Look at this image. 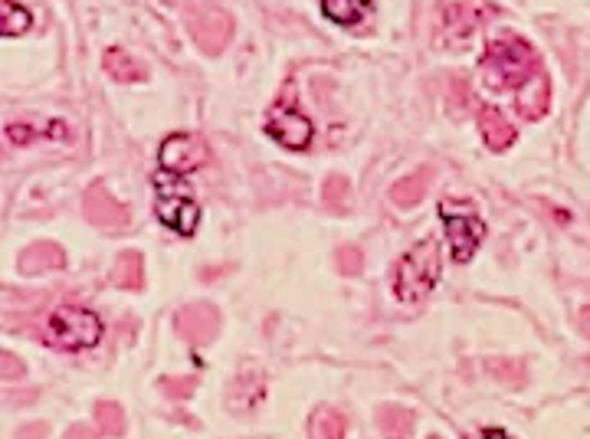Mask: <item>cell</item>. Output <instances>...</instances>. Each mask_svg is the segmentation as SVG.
I'll list each match as a JSON object with an SVG mask.
<instances>
[{
  "instance_id": "7c38bea8",
  "label": "cell",
  "mask_w": 590,
  "mask_h": 439,
  "mask_svg": "<svg viewBox=\"0 0 590 439\" xmlns=\"http://www.w3.org/2000/svg\"><path fill=\"white\" fill-rule=\"evenodd\" d=\"M66 257L56 243H33L20 253V269L27 275H43V272H53V269H63Z\"/></svg>"
},
{
  "instance_id": "83f0119b",
  "label": "cell",
  "mask_w": 590,
  "mask_h": 439,
  "mask_svg": "<svg viewBox=\"0 0 590 439\" xmlns=\"http://www.w3.org/2000/svg\"><path fill=\"white\" fill-rule=\"evenodd\" d=\"M50 437V427L46 424H30V427H20L17 439H46Z\"/></svg>"
},
{
  "instance_id": "ffe728a7",
  "label": "cell",
  "mask_w": 590,
  "mask_h": 439,
  "mask_svg": "<svg viewBox=\"0 0 590 439\" xmlns=\"http://www.w3.org/2000/svg\"><path fill=\"white\" fill-rule=\"evenodd\" d=\"M112 282L118 289H141L145 285V265H141V253L128 250L115 260V269H112Z\"/></svg>"
},
{
  "instance_id": "7a4b0ae2",
  "label": "cell",
  "mask_w": 590,
  "mask_h": 439,
  "mask_svg": "<svg viewBox=\"0 0 590 439\" xmlns=\"http://www.w3.org/2000/svg\"><path fill=\"white\" fill-rule=\"evenodd\" d=\"M440 275H443V247L436 237H426L423 243H413L393 265V295L403 305H417L436 289Z\"/></svg>"
},
{
  "instance_id": "d6986e66",
  "label": "cell",
  "mask_w": 590,
  "mask_h": 439,
  "mask_svg": "<svg viewBox=\"0 0 590 439\" xmlns=\"http://www.w3.org/2000/svg\"><path fill=\"white\" fill-rule=\"evenodd\" d=\"M266 397V380L263 377H250V374H243V377H236L233 384H230V407L236 410H250V407H256L260 400Z\"/></svg>"
},
{
  "instance_id": "cb8c5ba5",
  "label": "cell",
  "mask_w": 590,
  "mask_h": 439,
  "mask_svg": "<svg viewBox=\"0 0 590 439\" xmlns=\"http://www.w3.org/2000/svg\"><path fill=\"white\" fill-rule=\"evenodd\" d=\"M194 390H197L194 377H165V380H161V394H165L168 400H188Z\"/></svg>"
},
{
  "instance_id": "44dd1931",
  "label": "cell",
  "mask_w": 590,
  "mask_h": 439,
  "mask_svg": "<svg viewBox=\"0 0 590 439\" xmlns=\"http://www.w3.org/2000/svg\"><path fill=\"white\" fill-rule=\"evenodd\" d=\"M33 27V13L30 7L17 3V0H0V33L3 36H23Z\"/></svg>"
},
{
  "instance_id": "ac0fdd59",
  "label": "cell",
  "mask_w": 590,
  "mask_h": 439,
  "mask_svg": "<svg viewBox=\"0 0 590 439\" xmlns=\"http://www.w3.org/2000/svg\"><path fill=\"white\" fill-rule=\"evenodd\" d=\"M322 13L338 27H355L371 13V0H322Z\"/></svg>"
},
{
  "instance_id": "277c9868",
  "label": "cell",
  "mask_w": 590,
  "mask_h": 439,
  "mask_svg": "<svg viewBox=\"0 0 590 439\" xmlns=\"http://www.w3.org/2000/svg\"><path fill=\"white\" fill-rule=\"evenodd\" d=\"M151 184H155V213H158V220L168 230L181 233V237H194L197 223H200V203H197L194 187L181 175H171L165 168L155 171Z\"/></svg>"
},
{
  "instance_id": "7402d4cb",
  "label": "cell",
  "mask_w": 590,
  "mask_h": 439,
  "mask_svg": "<svg viewBox=\"0 0 590 439\" xmlns=\"http://www.w3.org/2000/svg\"><path fill=\"white\" fill-rule=\"evenodd\" d=\"M96 424L105 437H125V430H128L125 410H122L115 400H102V404H96Z\"/></svg>"
},
{
  "instance_id": "f1b7e54d",
  "label": "cell",
  "mask_w": 590,
  "mask_h": 439,
  "mask_svg": "<svg viewBox=\"0 0 590 439\" xmlns=\"http://www.w3.org/2000/svg\"><path fill=\"white\" fill-rule=\"evenodd\" d=\"M63 439H98V433L93 427H86V424H76V427L66 430V437Z\"/></svg>"
},
{
  "instance_id": "5b68a950",
  "label": "cell",
  "mask_w": 590,
  "mask_h": 439,
  "mask_svg": "<svg viewBox=\"0 0 590 439\" xmlns=\"http://www.w3.org/2000/svg\"><path fill=\"white\" fill-rule=\"evenodd\" d=\"M436 210H440V220L446 230L453 263H473V257L480 253V247L486 240V220H483L480 207L463 197H446V200H440Z\"/></svg>"
},
{
  "instance_id": "6da1fadb",
  "label": "cell",
  "mask_w": 590,
  "mask_h": 439,
  "mask_svg": "<svg viewBox=\"0 0 590 439\" xmlns=\"http://www.w3.org/2000/svg\"><path fill=\"white\" fill-rule=\"evenodd\" d=\"M480 73H483V83L495 92L525 88L541 73V56L525 36L502 33V36L489 40V46L480 60Z\"/></svg>"
},
{
  "instance_id": "2e32d148",
  "label": "cell",
  "mask_w": 590,
  "mask_h": 439,
  "mask_svg": "<svg viewBox=\"0 0 590 439\" xmlns=\"http://www.w3.org/2000/svg\"><path fill=\"white\" fill-rule=\"evenodd\" d=\"M308 437L312 439H348V417L338 407H318L308 417Z\"/></svg>"
},
{
  "instance_id": "4316f807",
  "label": "cell",
  "mask_w": 590,
  "mask_h": 439,
  "mask_svg": "<svg viewBox=\"0 0 590 439\" xmlns=\"http://www.w3.org/2000/svg\"><path fill=\"white\" fill-rule=\"evenodd\" d=\"M40 132L33 125H7V142L13 145H30Z\"/></svg>"
},
{
  "instance_id": "52a82bcc",
  "label": "cell",
  "mask_w": 590,
  "mask_h": 439,
  "mask_svg": "<svg viewBox=\"0 0 590 439\" xmlns=\"http://www.w3.org/2000/svg\"><path fill=\"white\" fill-rule=\"evenodd\" d=\"M207 161H210V148L194 132H175L158 148V165L171 175H194Z\"/></svg>"
},
{
  "instance_id": "ba28073f",
  "label": "cell",
  "mask_w": 590,
  "mask_h": 439,
  "mask_svg": "<svg viewBox=\"0 0 590 439\" xmlns=\"http://www.w3.org/2000/svg\"><path fill=\"white\" fill-rule=\"evenodd\" d=\"M175 322H178V332H181L191 345H210V342L217 338V332H220V312H217L213 305H207V302L185 305V309L175 315Z\"/></svg>"
},
{
  "instance_id": "8fae6325",
  "label": "cell",
  "mask_w": 590,
  "mask_h": 439,
  "mask_svg": "<svg viewBox=\"0 0 590 439\" xmlns=\"http://www.w3.org/2000/svg\"><path fill=\"white\" fill-rule=\"evenodd\" d=\"M86 217L98 223V227H112V230H122L128 223V210L125 203H118L102 184H93L89 194H86V203H83Z\"/></svg>"
},
{
  "instance_id": "484cf974",
  "label": "cell",
  "mask_w": 590,
  "mask_h": 439,
  "mask_svg": "<svg viewBox=\"0 0 590 439\" xmlns=\"http://www.w3.org/2000/svg\"><path fill=\"white\" fill-rule=\"evenodd\" d=\"M0 377L3 380H20V377H27V364L13 352H3L0 354Z\"/></svg>"
},
{
  "instance_id": "5bb4252c",
  "label": "cell",
  "mask_w": 590,
  "mask_h": 439,
  "mask_svg": "<svg viewBox=\"0 0 590 439\" xmlns=\"http://www.w3.org/2000/svg\"><path fill=\"white\" fill-rule=\"evenodd\" d=\"M417 427V414L400 407V404H384L378 407V430L384 439H410Z\"/></svg>"
},
{
  "instance_id": "f546056e",
  "label": "cell",
  "mask_w": 590,
  "mask_h": 439,
  "mask_svg": "<svg viewBox=\"0 0 590 439\" xmlns=\"http://www.w3.org/2000/svg\"><path fill=\"white\" fill-rule=\"evenodd\" d=\"M476 439H515V437H512L508 430H502V427H483Z\"/></svg>"
},
{
  "instance_id": "e0dca14e",
  "label": "cell",
  "mask_w": 590,
  "mask_h": 439,
  "mask_svg": "<svg viewBox=\"0 0 590 439\" xmlns=\"http://www.w3.org/2000/svg\"><path fill=\"white\" fill-rule=\"evenodd\" d=\"M430 180H433V171L430 168H423V171H413V175L400 177L397 184L391 187V200L397 207H403V210H410V207H417L423 197H426V190H430Z\"/></svg>"
},
{
  "instance_id": "30bf717a",
  "label": "cell",
  "mask_w": 590,
  "mask_h": 439,
  "mask_svg": "<svg viewBox=\"0 0 590 439\" xmlns=\"http://www.w3.org/2000/svg\"><path fill=\"white\" fill-rule=\"evenodd\" d=\"M476 125H480V135H483L486 148H489V151H495V155L508 151V148L518 142V132H515V125L505 118V112H498V108H492V105H483V108H480V115H476Z\"/></svg>"
},
{
  "instance_id": "4fadbf2b",
  "label": "cell",
  "mask_w": 590,
  "mask_h": 439,
  "mask_svg": "<svg viewBox=\"0 0 590 439\" xmlns=\"http://www.w3.org/2000/svg\"><path fill=\"white\" fill-rule=\"evenodd\" d=\"M102 66H105V73L115 80V83H145L148 80V73H145V66L131 56V53H125L122 46H112V50H105V56H102Z\"/></svg>"
},
{
  "instance_id": "603a6c76",
  "label": "cell",
  "mask_w": 590,
  "mask_h": 439,
  "mask_svg": "<svg viewBox=\"0 0 590 439\" xmlns=\"http://www.w3.org/2000/svg\"><path fill=\"white\" fill-rule=\"evenodd\" d=\"M322 200L328 210H348L351 207V184L345 177H328L325 187H322Z\"/></svg>"
},
{
  "instance_id": "9c48e42d",
  "label": "cell",
  "mask_w": 590,
  "mask_h": 439,
  "mask_svg": "<svg viewBox=\"0 0 590 439\" xmlns=\"http://www.w3.org/2000/svg\"><path fill=\"white\" fill-rule=\"evenodd\" d=\"M492 13H498L492 3H480V0H456L450 7H443V27L450 36L466 40L473 36V30H480Z\"/></svg>"
},
{
  "instance_id": "d4e9b609",
  "label": "cell",
  "mask_w": 590,
  "mask_h": 439,
  "mask_svg": "<svg viewBox=\"0 0 590 439\" xmlns=\"http://www.w3.org/2000/svg\"><path fill=\"white\" fill-rule=\"evenodd\" d=\"M338 265H341L345 275H358L365 269V253L358 247H341L338 250Z\"/></svg>"
},
{
  "instance_id": "8992f818",
  "label": "cell",
  "mask_w": 590,
  "mask_h": 439,
  "mask_svg": "<svg viewBox=\"0 0 590 439\" xmlns=\"http://www.w3.org/2000/svg\"><path fill=\"white\" fill-rule=\"evenodd\" d=\"M263 132L289 151H305L315 142V122L298 108L295 95H283L270 105L263 118Z\"/></svg>"
},
{
  "instance_id": "9a60e30c",
  "label": "cell",
  "mask_w": 590,
  "mask_h": 439,
  "mask_svg": "<svg viewBox=\"0 0 590 439\" xmlns=\"http://www.w3.org/2000/svg\"><path fill=\"white\" fill-rule=\"evenodd\" d=\"M548 105H551V83H548L545 73H538L528 86L518 92V112H521L525 118L538 122V118L548 112Z\"/></svg>"
},
{
  "instance_id": "3957f363",
  "label": "cell",
  "mask_w": 590,
  "mask_h": 439,
  "mask_svg": "<svg viewBox=\"0 0 590 439\" xmlns=\"http://www.w3.org/2000/svg\"><path fill=\"white\" fill-rule=\"evenodd\" d=\"M105 335V325L93 309L83 305H60L43 325V342L56 352L76 354L93 352Z\"/></svg>"
}]
</instances>
